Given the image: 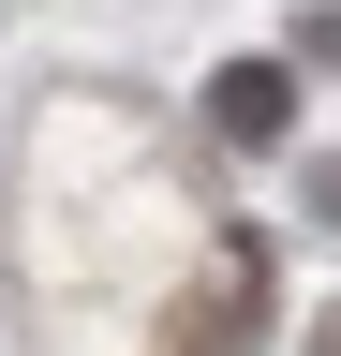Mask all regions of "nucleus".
<instances>
[{"label": "nucleus", "mask_w": 341, "mask_h": 356, "mask_svg": "<svg viewBox=\"0 0 341 356\" xmlns=\"http://www.w3.org/2000/svg\"><path fill=\"white\" fill-rule=\"evenodd\" d=\"M238 327H252V252H223L193 282V327H178V356H238Z\"/></svg>", "instance_id": "nucleus-2"}, {"label": "nucleus", "mask_w": 341, "mask_h": 356, "mask_svg": "<svg viewBox=\"0 0 341 356\" xmlns=\"http://www.w3.org/2000/svg\"><path fill=\"white\" fill-rule=\"evenodd\" d=\"M326 222H341V163H326Z\"/></svg>", "instance_id": "nucleus-4"}, {"label": "nucleus", "mask_w": 341, "mask_h": 356, "mask_svg": "<svg viewBox=\"0 0 341 356\" xmlns=\"http://www.w3.org/2000/svg\"><path fill=\"white\" fill-rule=\"evenodd\" d=\"M208 134H223V149H282L297 134V74L282 60H223L208 74Z\"/></svg>", "instance_id": "nucleus-1"}, {"label": "nucleus", "mask_w": 341, "mask_h": 356, "mask_svg": "<svg viewBox=\"0 0 341 356\" xmlns=\"http://www.w3.org/2000/svg\"><path fill=\"white\" fill-rule=\"evenodd\" d=\"M312 356H341V312H326V327H312Z\"/></svg>", "instance_id": "nucleus-3"}]
</instances>
